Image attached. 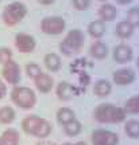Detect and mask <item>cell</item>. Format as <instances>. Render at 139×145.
Masks as SVG:
<instances>
[{
	"instance_id": "6da1fadb",
	"label": "cell",
	"mask_w": 139,
	"mask_h": 145,
	"mask_svg": "<svg viewBox=\"0 0 139 145\" xmlns=\"http://www.w3.org/2000/svg\"><path fill=\"white\" fill-rule=\"evenodd\" d=\"M22 129L27 135L35 136L38 138H46L52 132V125L49 121L38 116H28L22 121Z\"/></svg>"
},
{
	"instance_id": "7a4b0ae2",
	"label": "cell",
	"mask_w": 139,
	"mask_h": 145,
	"mask_svg": "<svg viewBox=\"0 0 139 145\" xmlns=\"http://www.w3.org/2000/svg\"><path fill=\"white\" fill-rule=\"evenodd\" d=\"M95 118L101 124H119L124 121L126 112L123 108H118L111 104H103L96 108Z\"/></svg>"
},
{
	"instance_id": "3957f363",
	"label": "cell",
	"mask_w": 139,
	"mask_h": 145,
	"mask_svg": "<svg viewBox=\"0 0 139 145\" xmlns=\"http://www.w3.org/2000/svg\"><path fill=\"white\" fill-rule=\"evenodd\" d=\"M84 40H85V36H84L81 30H77V28H76V30H72V31L68 32V35L65 36V39L61 42L60 50H61L65 55L78 54L84 46Z\"/></svg>"
},
{
	"instance_id": "277c9868",
	"label": "cell",
	"mask_w": 139,
	"mask_h": 145,
	"mask_svg": "<svg viewBox=\"0 0 139 145\" xmlns=\"http://www.w3.org/2000/svg\"><path fill=\"white\" fill-rule=\"evenodd\" d=\"M27 15V8L23 3L14 1L3 10V20L7 26H15L23 20V18Z\"/></svg>"
},
{
	"instance_id": "5b68a950",
	"label": "cell",
	"mask_w": 139,
	"mask_h": 145,
	"mask_svg": "<svg viewBox=\"0 0 139 145\" xmlns=\"http://www.w3.org/2000/svg\"><path fill=\"white\" fill-rule=\"evenodd\" d=\"M11 99L14 104L23 109H31L36 102L35 93L26 86H18L14 89L11 91Z\"/></svg>"
},
{
	"instance_id": "8992f818",
	"label": "cell",
	"mask_w": 139,
	"mask_h": 145,
	"mask_svg": "<svg viewBox=\"0 0 139 145\" xmlns=\"http://www.w3.org/2000/svg\"><path fill=\"white\" fill-rule=\"evenodd\" d=\"M66 27L65 19L61 16H47L41 23L42 31L47 35H60Z\"/></svg>"
},
{
	"instance_id": "52a82bcc",
	"label": "cell",
	"mask_w": 139,
	"mask_h": 145,
	"mask_svg": "<svg viewBox=\"0 0 139 145\" xmlns=\"http://www.w3.org/2000/svg\"><path fill=\"white\" fill-rule=\"evenodd\" d=\"M93 145H118L119 136L107 129H96L92 133Z\"/></svg>"
},
{
	"instance_id": "ba28073f",
	"label": "cell",
	"mask_w": 139,
	"mask_h": 145,
	"mask_svg": "<svg viewBox=\"0 0 139 145\" xmlns=\"http://www.w3.org/2000/svg\"><path fill=\"white\" fill-rule=\"evenodd\" d=\"M3 77L8 83L11 85H16L21 81V67L18 66V63L14 62L12 59L4 63L3 67Z\"/></svg>"
},
{
	"instance_id": "9c48e42d",
	"label": "cell",
	"mask_w": 139,
	"mask_h": 145,
	"mask_svg": "<svg viewBox=\"0 0 139 145\" xmlns=\"http://www.w3.org/2000/svg\"><path fill=\"white\" fill-rule=\"evenodd\" d=\"M35 39L28 34H18L15 36V46L21 52H31L35 48Z\"/></svg>"
},
{
	"instance_id": "30bf717a",
	"label": "cell",
	"mask_w": 139,
	"mask_h": 145,
	"mask_svg": "<svg viewBox=\"0 0 139 145\" xmlns=\"http://www.w3.org/2000/svg\"><path fill=\"white\" fill-rule=\"evenodd\" d=\"M113 59L118 63H127L132 59V48L128 44H118L113 50Z\"/></svg>"
},
{
	"instance_id": "8fae6325",
	"label": "cell",
	"mask_w": 139,
	"mask_h": 145,
	"mask_svg": "<svg viewBox=\"0 0 139 145\" xmlns=\"http://www.w3.org/2000/svg\"><path fill=\"white\" fill-rule=\"evenodd\" d=\"M135 79V72L131 69H120L118 71L113 72V82L116 85L124 86L132 83Z\"/></svg>"
},
{
	"instance_id": "7c38bea8",
	"label": "cell",
	"mask_w": 139,
	"mask_h": 145,
	"mask_svg": "<svg viewBox=\"0 0 139 145\" xmlns=\"http://www.w3.org/2000/svg\"><path fill=\"white\" fill-rule=\"evenodd\" d=\"M116 15H118V10L112 4L104 3L99 8V18L101 22H112L116 18Z\"/></svg>"
},
{
	"instance_id": "4fadbf2b",
	"label": "cell",
	"mask_w": 139,
	"mask_h": 145,
	"mask_svg": "<svg viewBox=\"0 0 139 145\" xmlns=\"http://www.w3.org/2000/svg\"><path fill=\"white\" fill-rule=\"evenodd\" d=\"M34 81H35L36 89L42 93H49L53 89V78L46 72H41Z\"/></svg>"
},
{
	"instance_id": "5bb4252c",
	"label": "cell",
	"mask_w": 139,
	"mask_h": 145,
	"mask_svg": "<svg viewBox=\"0 0 139 145\" xmlns=\"http://www.w3.org/2000/svg\"><path fill=\"white\" fill-rule=\"evenodd\" d=\"M0 145H19V133L16 129H7L0 136Z\"/></svg>"
},
{
	"instance_id": "9a60e30c",
	"label": "cell",
	"mask_w": 139,
	"mask_h": 145,
	"mask_svg": "<svg viewBox=\"0 0 139 145\" xmlns=\"http://www.w3.org/2000/svg\"><path fill=\"white\" fill-rule=\"evenodd\" d=\"M57 95L62 101H68V99H70L74 95V88L70 83L61 82L58 85V88H57Z\"/></svg>"
},
{
	"instance_id": "2e32d148",
	"label": "cell",
	"mask_w": 139,
	"mask_h": 145,
	"mask_svg": "<svg viewBox=\"0 0 139 145\" xmlns=\"http://www.w3.org/2000/svg\"><path fill=\"white\" fill-rule=\"evenodd\" d=\"M88 32H89V35L92 36V38H101L104 35V32H105V26H104V22L101 20H93L89 23V26H88Z\"/></svg>"
},
{
	"instance_id": "e0dca14e",
	"label": "cell",
	"mask_w": 139,
	"mask_h": 145,
	"mask_svg": "<svg viewBox=\"0 0 139 145\" xmlns=\"http://www.w3.org/2000/svg\"><path fill=\"white\" fill-rule=\"evenodd\" d=\"M111 90H112V86H111V83H109L108 81H105V79H100V81H97V82L95 83V88H93L95 94H96L97 97H101V98L109 95Z\"/></svg>"
},
{
	"instance_id": "ac0fdd59",
	"label": "cell",
	"mask_w": 139,
	"mask_h": 145,
	"mask_svg": "<svg viewBox=\"0 0 139 145\" xmlns=\"http://www.w3.org/2000/svg\"><path fill=\"white\" fill-rule=\"evenodd\" d=\"M89 51H91V55L93 58H96V59H104V58L107 57V54H108V48L101 42H95L92 46H91Z\"/></svg>"
},
{
	"instance_id": "d6986e66",
	"label": "cell",
	"mask_w": 139,
	"mask_h": 145,
	"mask_svg": "<svg viewBox=\"0 0 139 145\" xmlns=\"http://www.w3.org/2000/svg\"><path fill=\"white\" fill-rule=\"evenodd\" d=\"M73 120H76V116H74V112L69 108H61L58 112H57V121L61 125H65L68 122H70Z\"/></svg>"
},
{
	"instance_id": "ffe728a7",
	"label": "cell",
	"mask_w": 139,
	"mask_h": 145,
	"mask_svg": "<svg viewBox=\"0 0 139 145\" xmlns=\"http://www.w3.org/2000/svg\"><path fill=\"white\" fill-rule=\"evenodd\" d=\"M132 32H134V27L130 24L127 20H123V22H119L118 26H116V34L120 38H130V36L132 35Z\"/></svg>"
},
{
	"instance_id": "44dd1931",
	"label": "cell",
	"mask_w": 139,
	"mask_h": 145,
	"mask_svg": "<svg viewBox=\"0 0 139 145\" xmlns=\"http://www.w3.org/2000/svg\"><path fill=\"white\" fill-rule=\"evenodd\" d=\"M43 62H45L46 67L50 71H57V70H60V67H61V59H60V57L57 54H46Z\"/></svg>"
},
{
	"instance_id": "7402d4cb",
	"label": "cell",
	"mask_w": 139,
	"mask_h": 145,
	"mask_svg": "<svg viewBox=\"0 0 139 145\" xmlns=\"http://www.w3.org/2000/svg\"><path fill=\"white\" fill-rule=\"evenodd\" d=\"M15 120V110L11 106H3L0 109V122L1 124H11Z\"/></svg>"
},
{
	"instance_id": "603a6c76",
	"label": "cell",
	"mask_w": 139,
	"mask_h": 145,
	"mask_svg": "<svg viewBox=\"0 0 139 145\" xmlns=\"http://www.w3.org/2000/svg\"><path fill=\"white\" fill-rule=\"evenodd\" d=\"M124 112L131 114H138L139 113V95H134L126 101L124 104Z\"/></svg>"
},
{
	"instance_id": "cb8c5ba5",
	"label": "cell",
	"mask_w": 139,
	"mask_h": 145,
	"mask_svg": "<svg viewBox=\"0 0 139 145\" xmlns=\"http://www.w3.org/2000/svg\"><path fill=\"white\" fill-rule=\"evenodd\" d=\"M126 133L131 137V138H139V121L138 120H130L124 126Z\"/></svg>"
},
{
	"instance_id": "d4e9b609",
	"label": "cell",
	"mask_w": 139,
	"mask_h": 145,
	"mask_svg": "<svg viewBox=\"0 0 139 145\" xmlns=\"http://www.w3.org/2000/svg\"><path fill=\"white\" fill-rule=\"evenodd\" d=\"M64 130H65V133L68 136H70V137H74V136H77L80 132H81V124L78 122L77 120H73L70 122H68V124L64 125Z\"/></svg>"
},
{
	"instance_id": "484cf974",
	"label": "cell",
	"mask_w": 139,
	"mask_h": 145,
	"mask_svg": "<svg viewBox=\"0 0 139 145\" xmlns=\"http://www.w3.org/2000/svg\"><path fill=\"white\" fill-rule=\"evenodd\" d=\"M127 22L132 27H139V8L134 7L127 12Z\"/></svg>"
},
{
	"instance_id": "4316f807",
	"label": "cell",
	"mask_w": 139,
	"mask_h": 145,
	"mask_svg": "<svg viewBox=\"0 0 139 145\" xmlns=\"http://www.w3.org/2000/svg\"><path fill=\"white\" fill-rule=\"evenodd\" d=\"M26 72L30 78H34V79H35V78L42 72V70L38 65H35V63H30V65H27L26 66Z\"/></svg>"
},
{
	"instance_id": "83f0119b",
	"label": "cell",
	"mask_w": 139,
	"mask_h": 145,
	"mask_svg": "<svg viewBox=\"0 0 139 145\" xmlns=\"http://www.w3.org/2000/svg\"><path fill=\"white\" fill-rule=\"evenodd\" d=\"M72 3L77 11H87L91 7V0H72Z\"/></svg>"
},
{
	"instance_id": "f1b7e54d",
	"label": "cell",
	"mask_w": 139,
	"mask_h": 145,
	"mask_svg": "<svg viewBox=\"0 0 139 145\" xmlns=\"http://www.w3.org/2000/svg\"><path fill=\"white\" fill-rule=\"evenodd\" d=\"M12 59V52H11L10 48H7V47H1L0 48V63L1 65H4L7 63L8 61Z\"/></svg>"
},
{
	"instance_id": "f546056e",
	"label": "cell",
	"mask_w": 139,
	"mask_h": 145,
	"mask_svg": "<svg viewBox=\"0 0 139 145\" xmlns=\"http://www.w3.org/2000/svg\"><path fill=\"white\" fill-rule=\"evenodd\" d=\"M5 94H7V88H5V85L1 81H0V99L4 97Z\"/></svg>"
},
{
	"instance_id": "4dcf8cb0",
	"label": "cell",
	"mask_w": 139,
	"mask_h": 145,
	"mask_svg": "<svg viewBox=\"0 0 139 145\" xmlns=\"http://www.w3.org/2000/svg\"><path fill=\"white\" fill-rule=\"evenodd\" d=\"M41 4H43V5H50V4H53L56 0H38Z\"/></svg>"
},
{
	"instance_id": "1f68e13d",
	"label": "cell",
	"mask_w": 139,
	"mask_h": 145,
	"mask_svg": "<svg viewBox=\"0 0 139 145\" xmlns=\"http://www.w3.org/2000/svg\"><path fill=\"white\" fill-rule=\"evenodd\" d=\"M118 3H120V4H130L132 0H116Z\"/></svg>"
},
{
	"instance_id": "d6a6232c",
	"label": "cell",
	"mask_w": 139,
	"mask_h": 145,
	"mask_svg": "<svg viewBox=\"0 0 139 145\" xmlns=\"http://www.w3.org/2000/svg\"><path fill=\"white\" fill-rule=\"evenodd\" d=\"M73 145H87L84 141H78V142H76V144H73Z\"/></svg>"
},
{
	"instance_id": "836d02e7",
	"label": "cell",
	"mask_w": 139,
	"mask_h": 145,
	"mask_svg": "<svg viewBox=\"0 0 139 145\" xmlns=\"http://www.w3.org/2000/svg\"><path fill=\"white\" fill-rule=\"evenodd\" d=\"M62 145H73V144H69V142H65V144H62Z\"/></svg>"
},
{
	"instance_id": "e575fe53",
	"label": "cell",
	"mask_w": 139,
	"mask_h": 145,
	"mask_svg": "<svg viewBox=\"0 0 139 145\" xmlns=\"http://www.w3.org/2000/svg\"><path fill=\"white\" fill-rule=\"evenodd\" d=\"M136 65H138V67H139V57H138V62H136Z\"/></svg>"
},
{
	"instance_id": "d590c367",
	"label": "cell",
	"mask_w": 139,
	"mask_h": 145,
	"mask_svg": "<svg viewBox=\"0 0 139 145\" xmlns=\"http://www.w3.org/2000/svg\"><path fill=\"white\" fill-rule=\"evenodd\" d=\"M99 1H107V0H99Z\"/></svg>"
},
{
	"instance_id": "8d00e7d4",
	"label": "cell",
	"mask_w": 139,
	"mask_h": 145,
	"mask_svg": "<svg viewBox=\"0 0 139 145\" xmlns=\"http://www.w3.org/2000/svg\"><path fill=\"white\" fill-rule=\"evenodd\" d=\"M0 1H1V0H0Z\"/></svg>"
}]
</instances>
